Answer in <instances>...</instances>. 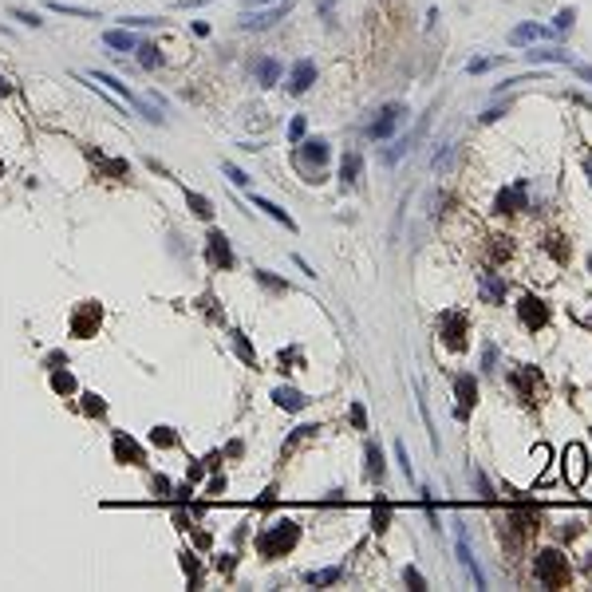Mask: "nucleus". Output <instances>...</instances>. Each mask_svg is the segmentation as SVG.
<instances>
[{"label": "nucleus", "mask_w": 592, "mask_h": 592, "mask_svg": "<svg viewBox=\"0 0 592 592\" xmlns=\"http://www.w3.org/2000/svg\"><path fill=\"white\" fill-rule=\"evenodd\" d=\"M91 328H99V304H83V312L75 316V324H71L75 336H87Z\"/></svg>", "instance_id": "13"}, {"label": "nucleus", "mask_w": 592, "mask_h": 592, "mask_svg": "<svg viewBox=\"0 0 592 592\" xmlns=\"http://www.w3.org/2000/svg\"><path fill=\"white\" fill-rule=\"evenodd\" d=\"M296 537H301L296 522H277L269 533H261V537H257V549H261V557H284V553L296 545Z\"/></svg>", "instance_id": "2"}, {"label": "nucleus", "mask_w": 592, "mask_h": 592, "mask_svg": "<svg viewBox=\"0 0 592 592\" xmlns=\"http://www.w3.org/2000/svg\"><path fill=\"white\" fill-rule=\"evenodd\" d=\"M454 395H458V419H466L470 407L478 403V383H474V375H458V379H454Z\"/></svg>", "instance_id": "6"}, {"label": "nucleus", "mask_w": 592, "mask_h": 592, "mask_svg": "<svg viewBox=\"0 0 592 592\" xmlns=\"http://www.w3.org/2000/svg\"><path fill=\"white\" fill-rule=\"evenodd\" d=\"M442 328H446V344H451L454 351H458V348H466V320H462L458 312L442 316Z\"/></svg>", "instance_id": "9"}, {"label": "nucleus", "mask_w": 592, "mask_h": 592, "mask_svg": "<svg viewBox=\"0 0 592 592\" xmlns=\"http://www.w3.org/2000/svg\"><path fill=\"white\" fill-rule=\"evenodd\" d=\"M12 16H16V20H20V24H28V28H40V16H36V12H24V8H12Z\"/></svg>", "instance_id": "31"}, {"label": "nucleus", "mask_w": 592, "mask_h": 592, "mask_svg": "<svg viewBox=\"0 0 592 592\" xmlns=\"http://www.w3.org/2000/svg\"><path fill=\"white\" fill-rule=\"evenodd\" d=\"M545 462H549V446H533V470L541 474V470H545Z\"/></svg>", "instance_id": "33"}, {"label": "nucleus", "mask_w": 592, "mask_h": 592, "mask_svg": "<svg viewBox=\"0 0 592 592\" xmlns=\"http://www.w3.org/2000/svg\"><path fill=\"white\" fill-rule=\"evenodd\" d=\"M221 170L229 174V182H233V186H241V190H249V182H253V178L241 170V166H233V162H221Z\"/></svg>", "instance_id": "25"}, {"label": "nucleus", "mask_w": 592, "mask_h": 592, "mask_svg": "<svg viewBox=\"0 0 592 592\" xmlns=\"http://www.w3.org/2000/svg\"><path fill=\"white\" fill-rule=\"evenodd\" d=\"M289 8H292V0H284V4H277V8H269V12H257V16H245L241 28H249V32H265V28H272L277 20H284V16H289Z\"/></svg>", "instance_id": "5"}, {"label": "nucleus", "mask_w": 592, "mask_h": 592, "mask_svg": "<svg viewBox=\"0 0 592 592\" xmlns=\"http://www.w3.org/2000/svg\"><path fill=\"white\" fill-rule=\"evenodd\" d=\"M493 363H498V348L486 344V348H482V367H486V372H493Z\"/></svg>", "instance_id": "37"}, {"label": "nucleus", "mask_w": 592, "mask_h": 592, "mask_svg": "<svg viewBox=\"0 0 592 592\" xmlns=\"http://www.w3.org/2000/svg\"><path fill=\"white\" fill-rule=\"evenodd\" d=\"M253 206H257V210H265V213H269V218H272V221H281L284 229H296V221H292V218H289V213H284V210H281V206H272V201H269V198H257V194H253Z\"/></svg>", "instance_id": "15"}, {"label": "nucleus", "mask_w": 592, "mask_h": 592, "mask_svg": "<svg viewBox=\"0 0 592 592\" xmlns=\"http://www.w3.org/2000/svg\"><path fill=\"white\" fill-rule=\"evenodd\" d=\"M533 572H537V581L545 588H565L572 581V569H569V557H561L557 549H545L537 553V561H533Z\"/></svg>", "instance_id": "1"}, {"label": "nucleus", "mask_w": 592, "mask_h": 592, "mask_svg": "<svg viewBox=\"0 0 592 592\" xmlns=\"http://www.w3.org/2000/svg\"><path fill=\"white\" fill-rule=\"evenodd\" d=\"M301 154L320 166V162H328V142H324V139H308V142H301Z\"/></svg>", "instance_id": "19"}, {"label": "nucleus", "mask_w": 592, "mask_h": 592, "mask_svg": "<svg viewBox=\"0 0 592 592\" xmlns=\"http://www.w3.org/2000/svg\"><path fill=\"white\" fill-rule=\"evenodd\" d=\"M561 470H565V478H569V486L584 482V470H588V454H584V446H577V442L565 446L561 451Z\"/></svg>", "instance_id": "3"}, {"label": "nucleus", "mask_w": 592, "mask_h": 592, "mask_svg": "<svg viewBox=\"0 0 592 592\" xmlns=\"http://www.w3.org/2000/svg\"><path fill=\"white\" fill-rule=\"evenodd\" d=\"M272 399H277V407H289V411H301L304 403H308L301 391H292V387H277V391H272Z\"/></svg>", "instance_id": "17"}, {"label": "nucleus", "mask_w": 592, "mask_h": 592, "mask_svg": "<svg viewBox=\"0 0 592 592\" xmlns=\"http://www.w3.org/2000/svg\"><path fill=\"white\" fill-rule=\"evenodd\" d=\"M572 20H577V12H572V8H561V12H557V32H565Z\"/></svg>", "instance_id": "40"}, {"label": "nucleus", "mask_w": 592, "mask_h": 592, "mask_svg": "<svg viewBox=\"0 0 592 592\" xmlns=\"http://www.w3.org/2000/svg\"><path fill=\"white\" fill-rule=\"evenodd\" d=\"M8 91H12V87H8V80H4V75H0V95H8Z\"/></svg>", "instance_id": "46"}, {"label": "nucleus", "mask_w": 592, "mask_h": 592, "mask_svg": "<svg viewBox=\"0 0 592 592\" xmlns=\"http://www.w3.org/2000/svg\"><path fill=\"white\" fill-rule=\"evenodd\" d=\"M403 581L411 584V588H427V581H422V572H419V569H411V565L403 569Z\"/></svg>", "instance_id": "32"}, {"label": "nucleus", "mask_w": 592, "mask_h": 592, "mask_svg": "<svg viewBox=\"0 0 592 592\" xmlns=\"http://www.w3.org/2000/svg\"><path fill=\"white\" fill-rule=\"evenodd\" d=\"M522 320H525V328H545V320H549V308H545V301H537V296H525V301H522Z\"/></svg>", "instance_id": "8"}, {"label": "nucleus", "mask_w": 592, "mask_h": 592, "mask_svg": "<svg viewBox=\"0 0 592 592\" xmlns=\"http://www.w3.org/2000/svg\"><path fill=\"white\" fill-rule=\"evenodd\" d=\"M360 170H363V158L355 151L351 154H344V162H340V178H344V186H351V182L360 178Z\"/></svg>", "instance_id": "16"}, {"label": "nucleus", "mask_w": 592, "mask_h": 592, "mask_svg": "<svg viewBox=\"0 0 592 592\" xmlns=\"http://www.w3.org/2000/svg\"><path fill=\"white\" fill-rule=\"evenodd\" d=\"M407 151H411V139H399L395 146H387V151H383V162H387V166H395V162H399Z\"/></svg>", "instance_id": "26"}, {"label": "nucleus", "mask_w": 592, "mask_h": 592, "mask_svg": "<svg viewBox=\"0 0 592 592\" xmlns=\"http://www.w3.org/2000/svg\"><path fill=\"white\" fill-rule=\"evenodd\" d=\"M186 201H190V210L198 213V218H213V206L201 198V194H186Z\"/></svg>", "instance_id": "28"}, {"label": "nucleus", "mask_w": 592, "mask_h": 592, "mask_svg": "<svg viewBox=\"0 0 592 592\" xmlns=\"http://www.w3.org/2000/svg\"><path fill=\"white\" fill-rule=\"evenodd\" d=\"M529 60L533 63H569V51H561V48H533Z\"/></svg>", "instance_id": "21"}, {"label": "nucleus", "mask_w": 592, "mask_h": 592, "mask_svg": "<svg viewBox=\"0 0 592 592\" xmlns=\"http://www.w3.org/2000/svg\"><path fill=\"white\" fill-rule=\"evenodd\" d=\"M289 139H292V142L304 139V119H292V122H289Z\"/></svg>", "instance_id": "42"}, {"label": "nucleus", "mask_w": 592, "mask_h": 592, "mask_svg": "<svg viewBox=\"0 0 592 592\" xmlns=\"http://www.w3.org/2000/svg\"><path fill=\"white\" fill-rule=\"evenodd\" d=\"M261 4H272V0H245V8H261Z\"/></svg>", "instance_id": "45"}, {"label": "nucleus", "mask_w": 592, "mask_h": 592, "mask_svg": "<svg viewBox=\"0 0 592 592\" xmlns=\"http://www.w3.org/2000/svg\"><path fill=\"white\" fill-rule=\"evenodd\" d=\"M312 83H316V63H312V60H296L292 80H289V91H292V95H304Z\"/></svg>", "instance_id": "7"}, {"label": "nucleus", "mask_w": 592, "mask_h": 592, "mask_svg": "<svg viewBox=\"0 0 592 592\" xmlns=\"http://www.w3.org/2000/svg\"><path fill=\"white\" fill-rule=\"evenodd\" d=\"M517 210H525V186L522 182H517L513 190L498 194V213H517Z\"/></svg>", "instance_id": "10"}, {"label": "nucleus", "mask_w": 592, "mask_h": 592, "mask_svg": "<svg viewBox=\"0 0 592 592\" xmlns=\"http://www.w3.org/2000/svg\"><path fill=\"white\" fill-rule=\"evenodd\" d=\"M387 525H391V505H387V502H379V505H375V529H387Z\"/></svg>", "instance_id": "30"}, {"label": "nucleus", "mask_w": 592, "mask_h": 592, "mask_svg": "<svg viewBox=\"0 0 592 592\" xmlns=\"http://www.w3.org/2000/svg\"><path fill=\"white\" fill-rule=\"evenodd\" d=\"M482 292H486V301H490V304L505 301V284L498 281V277H486V281H482Z\"/></svg>", "instance_id": "24"}, {"label": "nucleus", "mask_w": 592, "mask_h": 592, "mask_svg": "<svg viewBox=\"0 0 592 592\" xmlns=\"http://www.w3.org/2000/svg\"><path fill=\"white\" fill-rule=\"evenodd\" d=\"M103 44H107V48H119V51H134V48H139V40H134V32H131V28L103 32Z\"/></svg>", "instance_id": "11"}, {"label": "nucleus", "mask_w": 592, "mask_h": 592, "mask_svg": "<svg viewBox=\"0 0 592 592\" xmlns=\"http://www.w3.org/2000/svg\"><path fill=\"white\" fill-rule=\"evenodd\" d=\"M367 478H372V482H379V478H383V454H379L375 442H367Z\"/></svg>", "instance_id": "22"}, {"label": "nucleus", "mask_w": 592, "mask_h": 592, "mask_svg": "<svg viewBox=\"0 0 592 592\" xmlns=\"http://www.w3.org/2000/svg\"><path fill=\"white\" fill-rule=\"evenodd\" d=\"M151 439H154V446H174V434L166 431V427H158V431H154Z\"/></svg>", "instance_id": "39"}, {"label": "nucleus", "mask_w": 592, "mask_h": 592, "mask_svg": "<svg viewBox=\"0 0 592 592\" xmlns=\"http://www.w3.org/2000/svg\"><path fill=\"white\" fill-rule=\"evenodd\" d=\"M351 422H355V431H367V415H363L360 403H351Z\"/></svg>", "instance_id": "36"}, {"label": "nucleus", "mask_w": 592, "mask_h": 592, "mask_svg": "<svg viewBox=\"0 0 592 592\" xmlns=\"http://www.w3.org/2000/svg\"><path fill=\"white\" fill-rule=\"evenodd\" d=\"M332 12H336V0H316V16L320 20H332Z\"/></svg>", "instance_id": "38"}, {"label": "nucleus", "mask_w": 592, "mask_h": 592, "mask_svg": "<svg viewBox=\"0 0 592 592\" xmlns=\"http://www.w3.org/2000/svg\"><path fill=\"white\" fill-rule=\"evenodd\" d=\"M541 36H549V28H541V24H517L510 32V44H529V40H541Z\"/></svg>", "instance_id": "14"}, {"label": "nucleus", "mask_w": 592, "mask_h": 592, "mask_svg": "<svg viewBox=\"0 0 592 592\" xmlns=\"http://www.w3.org/2000/svg\"><path fill=\"white\" fill-rule=\"evenodd\" d=\"M399 122H403V103H387V107L379 111V119L367 127V134H372V139H391Z\"/></svg>", "instance_id": "4"}, {"label": "nucleus", "mask_w": 592, "mask_h": 592, "mask_svg": "<svg viewBox=\"0 0 592 592\" xmlns=\"http://www.w3.org/2000/svg\"><path fill=\"white\" fill-rule=\"evenodd\" d=\"M565 237H549V253H553V257H557V261H569V249H565Z\"/></svg>", "instance_id": "35"}, {"label": "nucleus", "mask_w": 592, "mask_h": 592, "mask_svg": "<svg viewBox=\"0 0 592 592\" xmlns=\"http://www.w3.org/2000/svg\"><path fill=\"white\" fill-rule=\"evenodd\" d=\"M493 63H498V60H470V63H466V71H470V75H478V71H490Z\"/></svg>", "instance_id": "41"}, {"label": "nucleus", "mask_w": 592, "mask_h": 592, "mask_svg": "<svg viewBox=\"0 0 592 592\" xmlns=\"http://www.w3.org/2000/svg\"><path fill=\"white\" fill-rule=\"evenodd\" d=\"M210 257H213V265H225V269H229V265H233L229 241H225V233H218V229L210 233Z\"/></svg>", "instance_id": "12"}, {"label": "nucleus", "mask_w": 592, "mask_h": 592, "mask_svg": "<svg viewBox=\"0 0 592 592\" xmlns=\"http://www.w3.org/2000/svg\"><path fill=\"white\" fill-rule=\"evenodd\" d=\"M257 80H261V87H272V83L281 80V63L277 60H257Z\"/></svg>", "instance_id": "20"}, {"label": "nucleus", "mask_w": 592, "mask_h": 592, "mask_svg": "<svg viewBox=\"0 0 592 592\" xmlns=\"http://www.w3.org/2000/svg\"><path fill=\"white\" fill-rule=\"evenodd\" d=\"M48 8H51V12H60V16H80V20H99V12L80 8V4H63V0H51Z\"/></svg>", "instance_id": "18"}, {"label": "nucleus", "mask_w": 592, "mask_h": 592, "mask_svg": "<svg viewBox=\"0 0 592 592\" xmlns=\"http://www.w3.org/2000/svg\"><path fill=\"white\" fill-rule=\"evenodd\" d=\"M115 451H119V458H127V454H131V462H142L139 446H134L131 439H115Z\"/></svg>", "instance_id": "29"}, {"label": "nucleus", "mask_w": 592, "mask_h": 592, "mask_svg": "<svg viewBox=\"0 0 592 592\" xmlns=\"http://www.w3.org/2000/svg\"><path fill=\"white\" fill-rule=\"evenodd\" d=\"M56 391H71V387H75V379H71V375H56Z\"/></svg>", "instance_id": "43"}, {"label": "nucleus", "mask_w": 592, "mask_h": 592, "mask_svg": "<svg viewBox=\"0 0 592 592\" xmlns=\"http://www.w3.org/2000/svg\"><path fill=\"white\" fill-rule=\"evenodd\" d=\"M158 20H151V16H127L122 20V28H154Z\"/></svg>", "instance_id": "34"}, {"label": "nucleus", "mask_w": 592, "mask_h": 592, "mask_svg": "<svg viewBox=\"0 0 592 592\" xmlns=\"http://www.w3.org/2000/svg\"><path fill=\"white\" fill-rule=\"evenodd\" d=\"M588 178H592V162H588Z\"/></svg>", "instance_id": "47"}, {"label": "nucleus", "mask_w": 592, "mask_h": 592, "mask_svg": "<svg viewBox=\"0 0 592 592\" xmlns=\"http://www.w3.org/2000/svg\"><path fill=\"white\" fill-rule=\"evenodd\" d=\"M577 75H581V80H588V83H592V68H588V63H577Z\"/></svg>", "instance_id": "44"}, {"label": "nucleus", "mask_w": 592, "mask_h": 592, "mask_svg": "<svg viewBox=\"0 0 592 592\" xmlns=\"http://www.w3.org/2000/svg\"><path fill=\"white\" fill-rule=\"evenodd\" d=\"M134 51H139V68H146V71H151L154 63H162V51H158V44H139Z\"/></svg>", "instance_id": "23"}, {"label": "nucleus", "mask_w": 592, "mask_h": 592, "mask_svg": "<svg viewBox=\"0 0 592 592\" xmlns=\"http://www.w3.org/2000/svg\"><path fill=\"white\" fill-rule=\"evenodd\" d=\"M304 581H308V584H336V581H340V569H320V572H308Z\"/></svg>", "instance_id": "27"}]
</instances>
